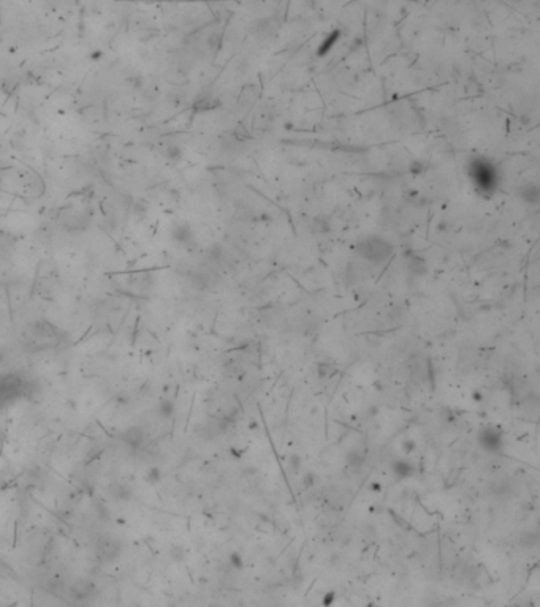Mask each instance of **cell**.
Instances as JSON below:
<instances>
[{"label":"cell","instance_id":"cell-4","mask_svg":"<svg viewBox=\"0 0 540 607\" xmlns=\"http://www.w3.org/2000/svg\"><path fill=\"white\" fill-rule=\"evenodd\" d=\"M518 196L521 198L523 203L535 206L540 201V187L537 185V183H532V182L524 183V185H521L520 190H518Z\"/></svg>","mask_w":540,"mask_h":607},{"label":"cell","instance_id":"cell-15","mask_svg":"<svg viewBox=\"0 0 540 607\" xmlns=\"http://www.w3.org/2000/svg\"><path fill=\"white\" fill-rule=\"evenodd\" d=\"M314 478H316V476L312 474V473H307V474L304 476V478H303V481H304L303 484H304L306 489H307V487H311L312 484H314Z\"/></svg>","mask_w":540,"mask_h":607},{"label":"cell","instance_id":"cell-13","mask_svg":"<svg viewBox=\"0 0 540 607\" xmlns=\"http://www.w3.org/2000/svg\"><path fill=\"white\" fill-rule=\"evenodd\" d=\"M334 599H336V594H334V591H330V593H327L325 598H323L322 604H323V605H331Z\"/></svg>","mask_w":540,"mask_h":607},{"label":"cell","instance_id":"cell-2","mask_svg":"<svg viewBox=\"0 0 540 607\" xmlns=\"http://www.w3.org/2000/svg\"><path fill=\"white\" fill-rule=\"evenodd\" d=\"M469 174L475 187L480 191L491 193L498 185V172L488 160L474 158L469 166Z\"/></svg>","mask_w":540,"mask_h":607},{"label":"cell","instance_id":"cell-6","mask_svg":"<svg viewBox=\"0 0 540 607\" xmlns=\"http://www.w3.org/2000/svg\"><path fill=\"white\" fill-rule=\"evenodd\" d=\"M392 471L398 479H407L415 473V468L410 462L404 459H398L392 463Z\"/></svg>","mask_w":540,"mask_h":607},{"label":"cell","instance_id":"cell-10","mask_svg":"<svg viewBox=\"0 0 540 607\" xmlns=\"http://www.w3.org/2000/svg\"><path fill=\"white\" fill-rule=\"evenodd\" d=\"M538 544V536H537V533H531V531H527L526 535H523V538H521V546H524V547H535Z\"/></svg>","mask_w":540,"mask_h":607},{"label":"cell","instance_id":"cell-12","mask_svg":"<svg viewBox=\"0 0 540 607\" xmlns=\"http://www.w3.org/2000/svg\"><path fill=\"white\" fill-rule=\"evenodd\" d=\"M230 563H232V566L235 569H243L244 568V560H243L241 554H238V552H233V554L230 555Z\"/></svg>","mask_w":540,"mask_h":607},{"label":"cell","instance_id":"cell-7","mask_svg":"<svg viewBox=\"0 0 540 607\" xmlns=\"http://www.w3.org/2000/svg\"><path fill=\"white\" fill-rule=\"evenodd\" d=\"M345 460H347L349 467H352V468H355V470H358V468L363 467V463H364V454L360 452V451H356V449L349 451L347 455H345Z\"/></svg>","mask_w":540,"mask_h":607},{"label":"cell","instance_id":"cell-5","mask_svg":"<svg viewBox=\"0 0 540 607\" xmlns=\"http://www.w3.org/2000/svg\"><path fill=\"white\" fill-rule=\"evenodd\" d=\"M407 270L412 277H423L428 272L426 259L420 255H412L407 261Z\"/></svg>","mask_w":540,"mask_h":607},{"label":"cell","instance_id":"cell-8","mask_svg":"<svg viewBox=\"0 0 540 607\" xmlns=\"http://www.w3.org/2000/svg\"><path fill=\"white\" fill-rule=\"evenodd\" d=\"M338 38H339V32H333V34H331L328 38H325L323 45H322L320 49H319V56H323V54H327V52L334 46V43L338 41Z\"/></svg>","mask_w":540,"mask_h":607},{"label":"cell","instance_id":"cell-9","mask_svg":"<svg viewBox=\"0 0 540 607\" xmlns=\"http://www.w3.org/2000/svg\"><path fill=\"white\" fill-rule=\"evenodd\" d=\"M176 239H179V242H189V239H190V236H192V233H190V228L187 226V225H181V226H178L176 228Z\"/></svg>","mask_w":540,"mask_h":607},{"label":"cell","instance_id":"cell-3","mask_svg":"<svg viewBox=\"0 0 540 607\" xmlns=\"http://www.w3.org/2000/svg\"><path fill=\"white\" fill-rule=\"evenodd\" d=\"M479 444L482 446V449H485L487 452H498L504 444L502 432L496 427L482 429L479 433Z\"/></svg>","mask_w":540,"mask_h":607},{"label":"cell","instance_id":"cell-1","mask_svg":"<svg viewBox=\"0 0 540 607\" xmlns=\"http://www.w3.org/2000/svg\"><path fill=\"white\" fill-rule=\"evenodd\" d=\"M355 250L364 261L371 264H383L392 258L395 248L392 242H388L382 236H368L358 241Z\"/></svg>","mask_w":540,"mask_h":607},{"label":"cell","instance_id":"cell-14","mask_svg":"<svg viewBox=\"0 0 540 607\" xmlns=\"http://www.w3.org/2000/svg\"><path fill=\"white\" fill-rule=\"evenodd\" d=\"M403 448L406 449V452H412L415 449V441L414 440H406L403 443Z\"/></svg>","mask_w":540,"mask_h":607},{"label":"cell","instance_id":"cell-11","mask_svg":"<svg viewBox=\"0 0 540 607\" xmlns=\"http://www.w3.org/2000/svg\"><path fill=\"white\" fill-rule=\"evenodd\" d=\"M288 467L293 470L295 473H298L299 468L303 467V460H301V457H299L298 454H290V457H288Z\"/></svg>","mask_w":540,"mask_h":607}]
</instances>
